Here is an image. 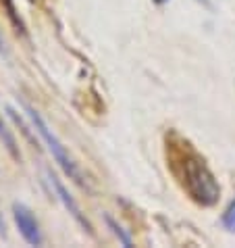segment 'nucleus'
<instances>
[{"instance_id": "1", "label": "nucleus", "mask_w": 235, "mask_h": 248, "mask_svg": "<svg viewBox=\"0 0 235 248\" xmlns=\"http://www.w3.org/2000/svg\"><path fill=\"white\" fill-rule=\"evenodd\" d=\"M167 165L181 190L200 206H212L220 196V186L193 146L175 132L167 134Z\"/></svg>"}, {"instance_id": "2", "label": "nucleus", "mask_w": 235, "mask_h": 248, "mask_svg": "<svg viewBox=\"0 0 235 248\" xmlns=\"http://www.w3.org/2000/svg\"><path fill=\"white\" fill-rule=\"evenodd\" d=\"M21 105L25 108V115L29 117L31 125L36 127V132L40 134V138L46 142V146H48V150H50V155L54 156V161L59 163V167L63 169L65 173L71 177V180L77 184V186H81V188H88V184L84 182V173H81V169L77 167V163L73 161V156L67 153V148L63 146V142L59 140V136L54 134L50 127H48V123L44 121V117L40 115L33 107L27 105V102H21Z\"/></svg>"}, {"instance_id": "3", "label": "nucleus", "mask_w": 235, "mask_h": 248, "mask_svg": "<svg viewBox=\"0 0 235 248\" xmlns=\"http://www.w3.org/2000/svg\"><path fill=\"white\" fill-rule=\"evenodd\" d=\"M13 217L19 227V233L23 236V240L31 246L42 244V232H40L38 219L33 217V213L27 209L23 202H13Z\"/></svg>"}, {"instance_id": "4", "label": "nucleus", "mask_w": 235, "mask_h": 248, "mask_svg": "<svg viewBox=\"0 0 235 248\" xmlns=\"http://www.w3.org/2000/svg\"><path fill=\"white\" fill-rule=\"evenodd\" d=\"M46 180H48V184L52 186V190H54V194L59 196V201L65 204V209H67L69 213H71V217H73L75 221H77L81 227H84V230L89 233V236H94L92 223H89L88 219H86V215H84V213H81V209H79V204H77V202H75L73 198H71V194H69L67 188H65L63 184H60L59 177L54 175V173H50V171H46Z\"/></svg>"}, {"instance_id": "5", "label": "nucleus", "mask_w": 235, "mask_h": 248, "mask_svg": "<svg viewBox=\"0 0 235 248\" xmlns=\"http://www.w3.org/2000/svg\"><path fill=\"white\" fill-rule=\"evenodd\" d=\"M0 142H2V146L6 148V153L15 158V161H21V153H19L17 140H15V136L11 134V129L6 127V123L2 121V115H0Z\"/></svg>"}, {"instance_id": "6", "label": "nucleus", "mask_w": 235, "mask_h": 248, "mask_svg": "<svg viewBox=\"0 0 235 248\" xmlns=\"http://www.w3.org/2000/svg\"><path fill=\"white\" fill-rule=\"evenodd\" d=\"M223 227L227 232L235 233V201H231V204L227 206V211L223 213Z\"/></svg>"}, {"instance_id": "7", "label": "nucleus", "mask_w": 235, "mask_h": 248, "mask_svg": "<svg viewBox=\"0 0 235 248\" xmlns=\"http://www.w3.org/2000/svg\"><path fill=\"white\" fill-rule=\"evenodd\" d=\"M106 223H108V227L113 230V233L121 240L123 244H125V246H131V236L121 230V225H117V223H115V219H113V217H108V215H106Z\"/></svg>"}, {"instance_id": "8", "label": "nucleus", "mask_w": 235, "mask_h": 248, "mask_svg": "<svg viewBox=\"0 0 235 248\" xmlns=\"http://www.w3.org/2000/svg\"><path fill=\"white\" fill-rule=\"evenodd\" d=\"M0 238L6 240V223H4V219H2V213H0Z\"/></svg>"}, {"instance_id": "9", "label": "nucleus", "mask_w": 235, "mask_h": 248, "mask_svg": "<svg viewBox=\"0 0 235 248\" xmlns=\"http://www.w3.org/2000/svg\"><path fill=\"white\" fill-rule=\"evenodd\" d=\"M6 52V48H4V40H2V36H0V54H4Z\"/></svg>"}]
</instances>
